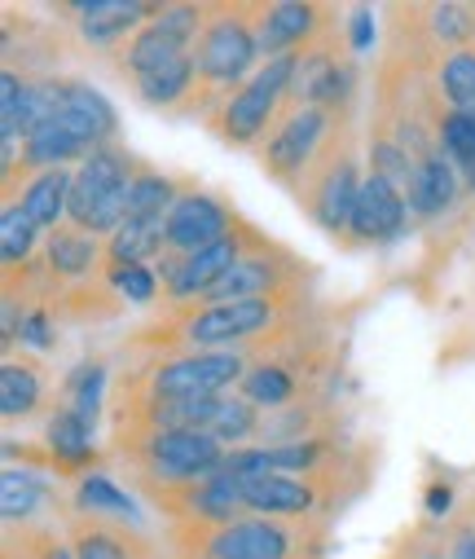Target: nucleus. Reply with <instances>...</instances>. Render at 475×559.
<instances>
[{"label":"nucleus","instance_id":"obj_3","mask_svg":"<svg viewBox=\"0 0 475 559\" xmlns=\"http://www.w3.org/2000/svg\"><path fill=\"white\" fill-rule=\"evenodd\" d=\"M145 463L164 480H199L221 472L225 454L212 432H154L145 445Z\"/></svg>","mask_w":475,"mask_h":559},{"label":"nucleus","instance_id":"obj_8","mask_svg":"<svg viewBox=\"0 0 475 559\" xmlns=\"http://www.w3.org/2000/svg\"><path fill=\"white\" fill-rule=\"evenodd\" d=\"M273 322L269 300H229V305H207L190 326V344H238Z\"/></svg>","mask_w":475,"mask_h":559},{"label":"nucleus","instance_id":"obj_2","mask_svg":"<svg viewBox=\"0 0 475 559\" xmlns=\"http://www.w3.org/2000/svg\"><path fill=\"white\" fill-rule=\"evenodd\" d=\"M295 67H299V58H295V53L269 58V62L247 80V88H238V93L229 97V106H225V115H221V132H225V142H234V146L256 142L260 128H264V123H269V115H273V106L282 102L286 84L295 80Z\"/></svg>","mask_w":475,"mask_h":559},{"label":"nucleus","instance_id":"obj_36","mask_svg":"<svg viewBox=\"0 0 475 559\" xmlns=\"http://www.w3.org/2000/svg\"><path fill=\"white\" fill-rule=\"evenodd\" d=\"M36 247V221L23 207H5V221H0V251H5L10 264L27 260Z\"/></svg>","mask_w":475,"mask_h":559},{"label":"nucleus","instance_id":"obj_41","mask_svg":"<svg viewBox=\"0 0 475 559\" xmlns=\"http://www.w3.org/2000/svg\"><path fill=\"white\" fill-rule=\"evenodd\" d=\"M19 340H23V344H32V348H49V344H54V331H49L45 309H32V313L19 322Z\"/></svg>","mask_w":475,"mask_h":559},{"label":"nucleus","instance_id":"obj_31","mask_svg":"<svg viewBox=\"0 0 475 559\" xmlns=\"http://www.w3.org/2000/svg\"><path fill=\"white\" fill-rule=\"evenodd\" d=\"M93 255H97V242H93V238H84V234L62 229V234H54V238H49V260H54V269H58V273H67V277L88 273Z\"/></svg>","mask_w":475,"mask_h":559},{"label":"nucleus","instance_id":"obj_34","mask_svg":"<svg viewBox=\"0 0 475 559\" xmlns=\"http://www.w3.org/2000/svg\"><path fill=\"white\" fill-rule=\"evenodd\" d=\"M440 84H444V97L453 102V110H475V53H453L440 71Z\"/></svg>","mask_w":475,"mask_h":559},{"label":"nucleus","instance_id":"obj_43","mask_svg":"<svg viewBox=\"0 0 475 559\" xmlns=\"http://www.w3.org/2000/svg\"><path fill=\"white\" fill-rule=\"evenodd\" d=\"M449 507H453V489H449V485H431V489H427V511H431V515H444Z\"/></svg>","mask_w":475,"mask_h":559},{"label":"nucleus","instance_id":"obj_16","mask_svg":"<svg viewBox=\"0 0 475 559\" xmlns=\"http://www.w3.org/2000/svg\"><path fill=\"white\" fill-rule=\"evenodd\" d=\"M181 58H186V40H177L173 32H164L158 23H154V27H141V32L132 36L128 53H123V62H128V71H132L136 80L164 71V67H173V62H181Z\"/></svg>","mask_w":475,"mask_h":559},{"label":"nucleus","instance_id":"obj_9","mask_svg":"<svg viewBox=\"0 0 475 559\" xmlns=\"http://www.w3.org/2000/svg\"><path fill=\"white\" fill-rule=\"evenodd\" d=\"M322 132H326V115L322 110H299V115H290L286 119V128L269 142V151H264V168L273 173V177H290V173H299L304 164H308V155H312V146L322 142Z\"/></svg>","mask_w":475,"mask_h":559},{"label":"nucleus","instance_id":"obj_27","mask_svg":"<svg viewBox=\"0 0 475 559\" xmlns=\"http://www.w3.org/2000/svg\"><path fill=\"white\" fill-rule=\"evenodd\" d=\"M49 445H54V459L58 463L80 467L88 459V424H84L75 409H58L49 418Z\"/></svg>","mask_w":475,"mask_h":559},{"label":"nucleus","instance_id":"obj_28","mask_svg":"<svg viewBox=\"0 0 475 559\" xmlns=\"http://www.w3.org/2000/svg\"><path fill=\"white\" fill-rule=\"evenodd\" d=\"M194 71H199L194 58H181V62H173V67H164V71H154V75L136 80V84H141V97L154 102V106H168V102H177V97L190 93Z\"/></svg>","mask_w":475,"mask_h":559},{"label":"nucleus","instance_id":"obj_26","mask_svg":"<svg viewBox=\"0 0 475 559\" xmlns=\"http://www.w3.org/2000/svg\"><path fill=\"white\" fill-rule=\"evenodd\" d=\"M40 405V379L32 366H5L0 370V409L5 418H27L32 409Z\"/></svg>","mask_w":475,"mask_h":559},{"label":"nucleus","instance_id":"obj_39","mask_svg":"<svg viewBox=\"0 0 475 559\" xmlns=\"http://www.w3.org/2000/svg\"><path fill=\"white\" fill-rule=\"evenodd\" d=\"M75 559H128L123 542L110 537L106 528H80L75 537Z\"/></svg>","mask_w":475,"mask_h":559},{"label":"nucleus","instance_id":"obj_4","mask_svg":"<svg viewBox=\"0 0 475 559\" xmlns=\"http://www.w3.org/2000/svg\"><path fill=\"white\" fill-rule=\"evenodd\" d=\"M234 379H247L242 361L234 353H199V357H181L158 370L154 396L158 401H199V396H216Z\"/></svg>","mask_w":475,"mask_h":559},{"label":"nucleus","instance_id":"obj_24","mask_svg":"<svg viewBox=\"0 0 475 559\" xmlns=\"http://www.w3.org/2000/svg\"><path fill=\"white\" fill-rule=\"evenodd\" d=\"M295 84L308 102H340L344 88H348V75L340 71V62H331L326 53H312V58H299L295 67Z\"/></svg>","mask_w":475,"mask_h":559},{"label":"nucleus","instance_id":"obj_38","mask_svg":"<svg viewBox=\"0 0 475 559\" xmlns=\"http://www.w3.org/2000/svg\"><path fill=\"white\" fill-rule=\"evenodd\" d=\"M110 283L132 300V305H145L154 296V273L145 264H115L110 269Z\"/></svg>","mask_w":475,"mask_h":559},{"label":"nucleus","instance_id":"obj_15","mask_svg":"<svg viewBox=\"0 0 475 559\" xmlns=\"http://www.w3.org/2000/svg\"><path fill=\"white\" fill-rule=\"evenodd\" d=\"M458 168L449 164V159H440V155H427L423 164H414V177H409V207L418 212V216H436V212H444L449 203H453V194H458V177H453Z\"/></svg>","mask_w":475,"mask_h":559},{"label":"nucleus","instance_id":"obj_25","mask_svg":"<svg viewBox=\"0 0 475 559\" xmlns=\"http://www.w3.org/2000/svg\"><path fill=\"white\" fill-rule=\"evenodd\" d=\"M164 242H168L164 221H123L115 229V238H110V255L119 264H141L145 255H154Z\"/></svg>","mask_w":475,"mask_h":559},{"label":"nucleus","instance_id":"obj_11","mask_svg":"<svg viewBox=\"0 0 475 559\" xmlns=\"http://www.w3.org/2000/svg\"><path fill=\"white\" fill-rule=\"evenodd\" d=\"M401 225H405L401 190L383 177L361 181V194H357V207H353V234L357 238H392V234H401Z\"/></svg>","mask_w":475,"mask_h":559},{"label":"nucleus","instance_id":"obj_35","mask_svg":"<svg viewBox=\"0 0 475 559\" xmlns=\"http://www.w3.org/2000/svg\"><path fill=\"white\" fill-rule=\"evenodd\" d=\"M290 392H295V379L282 366H260V370H251L242 379V396L251 405H282Z\"/></svg>","mask_w":475,"mask_h":559},{"label":"nucleus","instance_id":"obj_44","mask_svg":"<svg viewBox=\"0 0 475 559\" xmlns=\"http://www.w3.org/2000/svg\"><path fill=\"white\" fill-rule=\"evenodd\" d=\"M449 559H475V528L453 542V555H449Z\"/></svg>","mask_w":475,"mask_h":559},{"label":"nucleus","instance_id":"obj_21","mask_svg":"<svg viewBox=\"0 0 475 559\" xmlns=\"http://www.w3.org/2000/svg\"><path fill=\"white\" fill-rule=\"evenodd\" d=\"M440 146H444V159L475 190V110H449L440 119Z\"/></svg>","mask_w":475,"mask_h":559},{"label":"nucleus","instance_id":"obj_30","mask_svg":"<svg viewBox=\"0 0 475 559\" xmlns=\"http://www.w3.org/2000/svg\"><path fill=\"white\" fill-rule=\"evenodd\" d=\"M75 502H80V511H93V515H123V520H132V498L115 480H106V476H84Z\"/></svg>","mask_w":475,"mask_h":559},{"label":"nucleus","instance_id":"obj_32","mask_svg":"<svg viewBox=\"0 0 475 559\" xmlns=\"http://www.w3.org/2000/svg\"><path fill=\"white\" fill-rule=\"evenodd\" d=\"M102 383H106V370H102V366H80V370H71V379H67L71 409L84 418L88 428L97 424V409H102Z\"/></svg>","mask_w":475,"mask_h":559},{"label":"nucleus","instance_id":"obj_10","mask_svg":"<svg viewBox=\"0 0 475 559\" xmlns=\"http://www.w3.org/2000/svg\"><path fill=\"white\" fill-rule=\"evenodd\" d=\"M290 542L277 524L269 520H242V524H225L212 542H207V559H286Z\"/></svg>","mask_w":475,"mask_h":559},{"label":"nucleus","instance_id":"obj_45","mask_svg":"<svg viewBox=\"0 0 475 559\" xmlns=\"http://www.w3.org/2000/svg\"><path fill=\"white\" fill-rule=\"evenodd\" d=\"M40 559H75V555H71V550H62L58 542H45V555H40Z\"/></svg>","mask_w":475,"mask_h":559},{"label":"nucleus","instance_id":"obj_14","mask_svg":"<svg viewBox=\"0 0 475 559\" xmlns=\"http://www.w3.org/2000/svg\"><path fill=\"white\" fill-rule=\"evenodd\" d=\"M242 507L269 515H304L312 507V489L295 476H256L242 480Z\"/></svg>","mask_w":475,"mask_h":559},{"label":"nucleus","instance_id":"obj_42","mask_svg":"<svg viewBox=\"0 0 475 559\" xmlns=\"http://www.w3.org/2000/svg\"><path fill=\"white\" fill-rule=\"evenodd\" d=\"M375 19H370V10H353V32H348V40H353V49L357 53H366L370 49V40H375V27H370Z\"/></svg>","mask_w":475,"mask_h":559},{"label":"nucleus","instance_id":"obj_6","mask_svg":"<svg viewBox=\"0 0 475 559\" xmlns=\"http://www.w3.org/2000/svg\"><path fill=\"white\" fill-rule=\"evenodd\" d=\"M225 225H229V216H225V207L216 199H207V194H181L177 207L164 221V234H168V247L173 251L194 255V251L221 242L225 238Z\"/></svg>","mask_w":475,"mask_h":559},{"label":"nucleus","instance_id":"obj_12","mask_svg":"<svg viewBox=\"0 0 475 559\" xmlns=\"http://www.w3.org/2000/svg\"><path fill=\"white\" fill-rule=\"evenodd\" d=\"M234 264H238V238H234V234H225L221 242H212V247H203V251L186 255V260L168 273V287H173L177 296L212 292Z\"/></svg>","mask_w":475,"mask_h":559},{"label":"nucleus","instance_id":"obj_40","mask_svg":"<svg viewBox=\"0 0 475 559\" xmlns=\"http://www.w3.org/2000/svg\"><path fill=\"white\" fill-rule=\"evenodd\" d=\"M471 32V10L462 5H440L436 10V36L440 40H462Z\"/></svg>","mask_w":475,"mask_h":559},{"label":"nucleus","instance_id":"obj_13","mask_svg":"<svg viewBox=\"0 0 475 559\" xmlns=\"http://www.w3.org/2000/svg\"><path fill=\"white\" fill-rule=\"evenodd\" d=\"M84 19V40L88 45H110L119 36H128L145 14H158L154 5H141V0H88V5H75Z\"/></svg>","mask_w":475,"mask_h":559},{"label":"nucleus","instance_id":"obj_5","mask_svg":"<svg viewBox=\"0 0 475 559\" xmlns=\"http://www.w3.org/2000/svg\"><path fill=\"white\" fill-rule=\"evenodd\" d=\"M260 45L251 36L247 23L238 19H216L207 32H203V45H199V75H207L212 84H234L238 75H247V67L256 62Z\"/></svg>","mask_w":475,"mask_h":559},{"label":"nucleus","instance_id":"obj_17","mask_svg":"<svg viewBox=\"0 0 475 559\" xmlns=\"http://www.w3.org/2000/svg\"><path fill=\"white\" fill-rule=\"evenodd\" d=\"M357 194H361V186H357V173H353V164H340L326 181H322V190H317V203H312V212H317V221H322L331 234H340L344 225H353V207H357Z\"/></svg>","mask_w":475,"mask_h":559},{"label":"nucleus","instance_id":"obj_33","mask_svg":"<svg viewBox=\"0 0 475 559\" xmlns=\"http://www.w3.org/2000/svg\"><path fill=\"white\" fill-rule=\"evenodd\" d=\"M40 480L36 476H19L14 467L5 472V485H0V511H5V520L10 524H19V520H32V511H36V502H40Z\"/></svg>","mask_w":475,"mask_h":559},{"label":"nucleus","instance_id":"obj_22","mask_svg":"<svg viewBox=\"0 0 475 559\" xmlns=\"http://www.w3.org/2000/svg\"><path fill=\"white\" fill-rule=\"evenodd\" d=\"M67 203H71V181H67V173H62V168H58V173L36 177V181L27 186V194H23V212L36 221V229L58 225V216L67 212Z\"/></svg>","mask_w":475,"mask_h":559},{"label":"nucleus","instance_id":"obj_19","mask_svg":"<svg viewBox=\"0 0 475 559\" xmlns=\"http://www.w3.org/2000/svg\"><path fill=\"white\" fill-rule=\"evenodd\" d=\"M269 287H277V269L269 260H238L207 296L216 305H229V300H264Z\"/></svg>","mask_w":475,"mask_h":559},{"label":"nucleus","instance_id":"obj_29","mask_svg":"<svg viewBox=\"0 0 475 559\" xmlns=\"http://www.w3.org/2000/svg\"><path fill=\"white\" fill-rule=\"evenodd\" d=\"M242 507V480H234V476H212V480H203L199 489H194V511L203 515V520H234V511Z\"/></svg>","mask_w":475,"mask_h":559},{"label":"nucleus","instance_id":"obj_37","mask_svg":"<svg viewBox=\"0 0 475 559\" xmlns=\"http://www.w3.org/2000/svg\"><path fill=\"white\" fill-rule=\"evenodd\" d=\"M251 432H256V414H251V405H247V401H225V409H221V418H216L212 437L225 445V441H247Z\"/></svg>","mask_w":475,"mask_h":559},{"label":"nucleus","instance_id":"obj_23","mask_svg":"<svg viewBox=\"0 0 475 559\" xmlns=\"http://www.w3.org/2000/svg\"><path fill=\"white\" fill-rule=\"evenodd\" d=\"M177 207L173 181L158 173H136L132 190H128V221H168V212Z\"/></svg>","mask_w":475,"mask_h":559},{"label":"nucleus","instance_id":"obj_1","mask_svg":"<svg viewBox=\"0 0 475 559\" xmlns=\"http://www.w3.org/2000/svg\"><path fill=\"white\" fill-rule=\"evenodd\" d=\"M128 190H132V173H128V159L110 146L93 151L84 159V168L75 173L71 181V203H67V216L80 225V229H119L128 221Z\"/></svg>","mask_w":475,"mask_h":559},{"label":"nucleus","instance_id":"obj_7","mask_svg":"<svg viewBox=\"0 0 475 559\" xmlns=\"http://www.w3.org/2000/svg\"><path fill=\"white\" fill-rule=\"evenodd\" d=\"M54 123L71 128L88 151H102L115 136V128H119L110 102L97 88H88V84H58V115H54Z\"/></svg>","mask_w":475,"mask_h":559},{"label":"nucleus","instance_id":"obj_20","mask_svg":"<svg viewBox=\"0 0 475 559\" xmlns=\"http://www.w3.org/2000/svg\"><path fill=\"white\" fill-rule=\"evenodd\" d=\"M80 155L88 159L93 151L80 142L71 128H62V123H45V128H36V132L27 136V164H36V168H54V173H58V164L80 159Z\"/></svg>","mask_w":475,"mask_h":559},{"label":"nucleus","instance_id":"obj_18","mask_svg":"<svg viewBox=\"0 0 475 559\" xmlns=\"http://www.w3.org/2000/svg\"><path fill=\"white\" fill-rule=\"evenodd\" d=\"M312 5H295V0H286V5H273L264 19H260V36L256 45L273 58H282L286 45H299L308 32H312Z\"/></svg>","mask_w":475,"mask_h":559}]
</instances>
